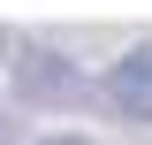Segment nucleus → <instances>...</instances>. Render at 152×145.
Wrapping results in <instances>:
<instances>
[{
	"mask_svg": "<svg viewBox=\"0 0 152 145\" xmlns=\"http://www.w3.org/2000/svg\"><path fill=\"white\" fill-rule=\"evenodd\" d=\"M107 107L114 115H129V122H152V46H129V54L107 69Z\"/></svg>",
	"mask_w": 152,
	"mask_h": 145,
	"instance_id": "nucleus-1",
	"label": "nucleus"
},
{
	"mask_svg": "<svg viewBox=\"0 0 152 145\" xmlns=\"http://www.w3.org/2000/svg\"><path fill=\"white\" fill-rule=\"evenodd\" d=\"M15 84H23V99H46V92H61V99H84V76H76L69 61L53 54V46H23Z\"/></svg>",
	"mask_w": 152,
	"mask_h": 145,
	"instance_id": "nucleus-2",
	"label": "nucleus"
},
{
	"mask_svg": "<svg viewBox=\"0 0 152 145\" xmlns=\"http://www.w3.org/2000/svg\"><path fill=\"white\" fill-rule=\"evenodd\" d=\"M0 145H15V130H8V115H0Z\"/></svg>",
	"mask_w": 152,
	"mask_h": 145,
	"instance_id": "nucleus-3",
	"label": "nucleus"
},
{
	"mask_svg": "<svg viewBox=\"0 0 152 145\" xmlns=\"http://www.w3.org/2000/svg\"><path fill=\"white\" fill-rule=\"evenodd\" d=\"M46 145H91V138H46Z\"/></svg>",
	"mask_w": 152,
	"mask_h": 145,
	"instance_id": "nucleus-4",
	"label": "nucleus"
},
{
	"mask_svg": "<svg viewBox=\"0 0 152 145\" xmlns=\"http://www.w3.org/2000/svg\"><path fill=\"white\" fill-rule=\"evenodd\" d=\"M0 54H8V38H0Z\"/></svg>",
	"mask_w": 152,
	"mask_h": 145,
	"instance_id": "nucleus-5",
	"label": "nucleus"
}]
</instances>
